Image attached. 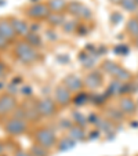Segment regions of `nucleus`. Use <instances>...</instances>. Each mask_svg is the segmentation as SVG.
Segmentation results:
<instances>
[{"label":"nucleus","mask_w":138,"mask_h":156,"mask_svg":"<svg viewBox=\"0 0 138 156\" xmlns=\"http://www.w3.org/2000/svg\"><path fill=\"white\" fill-rule=\"evenodd\" d=\"M14 57L22 65H32L39 59V53L36 51L35 47H32L29 43H27L22 39L19 41H15Z\"/></svg>","instance_id":"obj_1"},{"label":"nucleus","mask_w":138,"mask_h":156,"mask_svg":"<svg viewBox=\"0 0 138 156\" xmlns=\"http://www.w3.org/2000/svg\"><path fill=\"white\" fill-rule=\"evenodd\" d=\"M33 140H35L36 144L44 147L46 149H53L54 147H57V136L55 131L50 127H37V129L33 131Z\"/></svg>","instance_id":"obj_2"},{"label":"nucleus","mask_w":138,"mask_h":156,"mask_svg":"<svg viewBox=\"0 0 138 156\" xmlns=\"http://www.w3.org/2000/svg\"><path fill=\"white\" fill-rule=\"evenodd\" d=\"M4 133L10 137H19L25 133H28L29 130V122L25 120V119H18V118H9L4 122Z\"/></svg>","instance_id":"obj_3"},{"label":"nucleus","mask_w":138,"mask_h":156,"mask_svg":"<svg viewBox=\"0 0 138 156\" xmlns=\"http://www.w3.org/2000/svg\"><path fill=\"white\" fill-rule=\"evenodd\" d=\"M25 14H27L28 18H30L33 21H43L47 20L51 11L47 6V2L46 3L40 2V3H32L30 6H28L25 9Z\"/></svg>","instance_id":"obj_4"},{"label":"nucleus","mask_w":138,"mask_h":156,"mask_svg":"<svg viewBox=\"0 0 138 156\" xmlns=\"http://www.w3.org/2000/svg\"><path fill=\"white\" fill-rule=\"evenodd\" d=\"M18 108V101L15 95H11L9 93H2L0 94V118H7L12 115L15 109Z\"/></svg>","instance_id":"obj_5"},{"label":"nucleus","mask_w":138,"mask_h":156,"mask_svg":"<svg viewBox=\"0 0 138 156\" xmlns=\"http://www.w3.org/2000/svg\"><path fill=\"white\" fill-rule=\"evenodd\" d=\"M58 108L59 106L57 105L55 101L48 97L37 100V111L41 118H53V116H55Z\"/></svg>","instance_id":"obj_6"},{"label":"nucleus","mask_w":138,"mask_h":156,"mask_svg":"<svg viewBox=\"0 0 138 156\" xmlns=\"http://www.w3.org/2000/svg\"><path fill=\"white\" fill-rule=\"evenodd\" d=\"M72 100H73L72 93L69 91L62 83L57 86L55 90H54V101L57 102V105H58L59 108H65V106H68L69 104H72Z\"/></svg>","instance_id":"obj_7"},{"label":"nucleus","mask_w":138,"mask_h":156,"mask_svg":"<svg viewBox=\"0 0 138 156\" xmlns=\"http://www.w3.org/2000/svg\"><path fill=\"white\" fill-rule=\"evenodd\" d=\"M0 35L3 36L4 39L10 41V43H14L15 39L18 37L15 29L12 27V21L11 17H2L0 18Z\"/></svg>","instance_id":"obj_8"},{"label":"nucleus","mask_w":138,"mask_h":156,"mask_svg":"<svg viewBox=\"0 0 138 156\" xmlns=\"http://www.w3.org/2000/svg\"><path fill=\"white\" fill-rule=\"evenodd\" d=\"M62 84L71 93H80V91H83V88H84V80L80 76H77V75L72 73V75L65 76V79L62 80Z\"/></svg>","instance_id":"obj_9"},{"label":"nucleus","mask_w":138,"mask_h":156,"mask_svg":"<svg viewBox=\"0 0 138 156\" xmlns=\"http://www.w3.org/2000/svg\"><path fill=\"white\" fill-rule=\"evenodd\" d=\"M21 106H22V109H24V112H25V119H27L29 123L30 122L39 120V119L41 118L40 113H39V111H37V101H36V102L25 101Z\"/></svg>","instance_id":"obj_10"},{"label":"nucleus","mask_w":138,"mask_h":156,"mask_svg":"<svg viewBox=\"0 0 138 156\" xmlns=\"http://www.w3.org/2000/svg\"><path fill=\"white\" fill-rule=\"evenodd\" d=\"M119 111L123 115H134L137 112V104H135V101L131 97L124 95L119 101Z\"/></svg>","instance_id":"obj_11"},{"label":"nucleus","mask_w":138,"mask_h":156,"mask_svg":"<svg viewBox=\"0 0 138 156\" xmlns=\"http://www.w3.org/2000/svg\"><path fill=\"white\" fill-rule=\"evenodd\" d=\"M83 80H84V87L90 88V90H97L102 84V75L100 71H91Z\"/></svg>","instance_id":"obj_12"},{"label":"nucleus","mask_w":138,"mask_h":156,"mask_svg":"<svg viewBox=\"0 0 138 156\" xmlns=\"http://www.w3.org/2000/svg\"><path fill=\"white\" fill-rule=\"evenodd\" d=\"M11 21H12V27H14L17 36H19V37L24 39L25 36L30 32V27L27 24V21L25 20L18 18V17H11Z\"/></svg>","instance_id":"obj_13"},{"label":"nucleus","mask_w":138,"mask_h":156,"mask_svg":"<svg viewBox=\"0 0 138 156\" xmlns=\"http://www.w3.org/2000/svg\"><path fill=\"white\" fill-rule=\"evenodd\" d=\"M68 137L72 138L75 142H83L87 136H86L84 129H83V127L77 126V124H73L71 129L68 130Z\"/></svg>","instance_id":"obj_14"},{"label":"nucleus","mask_w":138,"mask_h":156,"mask_svg":"<svg viewBox=\"0 0 138 156\" xmlns=\"http://www.w3.org/2000/svg\"><path fill=\"white\" fill-rule=\"evenodd\" d=\"M101 68H102V71H105L106 73H109L112 77H116L118 76V73L120 72V69L123 68V66H120L119 64H116L115 61H111V59H106V61L102 62V65H101Z\"/></svg>","instance_id":"obj_15"},{"label":"nucleus","mask_w":138,"mask_h":156,"mask_svg":"<svg viewBox=\"0 0 138 156\" xmlns=\"http://www.w3.org/2000/svg\"><path fill=\"white\" fill-rule=\"evenodd\" d=\"M47 6L51 12H59L64 14L66 11L68 2L66 0H47Z\"/></svg>","instance_id":"obj_16"},{"label":"nucleus","mask_w":138,"mask_h":156,"mask_svg":"<svg viewBox=\"0 0 138 156\" xmlns=\"http://www.w3.org/2000/svg\"><path fill=\"white\" fill-rule=\"evenodd\" d=\"M83 6L84 4H82L80 2H77V0H72V2H68V6H66V14L69 15H73V17H79L80 11H82Z\"/></svg>","instance_id":"obj_17"},{"label":"nucleus","mask_w":138,"mask_h":156,"mask_svg":"<svg viewBox=\"0 0 138 156\" xmlns=\"http://www.w3.org/2000/svg\"><path fill=\"white\" fill-rule=\"evenodd\" d=\"M24 40L27 41V43H29L32 47H35V48H39L41 46V43H43V40H41V36L39 35L37 32H32L30 30L29 33H28L27 36L24 37Z\"/></svg>","instance_id":"obj_18"},{"label":"nucleus","mask_w":138,"mask_h":156,"mask_svg":"<svg viewBox=\"0 0 138 156\" xmlns=\"http://www.w3.org/2000/svg\"><path fill=\"white\" fill-rule=\"evenodd\" d=\"M126 30L133 39L138 37V18L137 17H133V18H130V20L127 21Z\"/></svg>","instance_id":"obj_19"},{"label":"nucleus","mask_w":138,"mask_h":156,"mask_svg":"<svg viewBox=\"0 0 138 156\" xmlns=\"http://www.w3.org/2000/svg\"><path fill=\"white\" fill-rule=\"evenodd\" d=\"M46 21L48 22V25H50V27L55 28V27H59V25H64L65 15L64 14H59V12H51Z\"/></svg>","instance_id":"obj_20"},{"label":"nucleus","mask_w":138,"mask_h":156,"mask_svg":"<svg viewBox=\"0 0 138 156\" xmlns=\"http://www.w3.org/2000/svg\"><path fill=\"white\" fill-rule=\"evenodd\" d=\"M75 144H76V142L66 136V137H64L62 140H59V141L57 142V149H58L59 152H65V151L72 149V148L75 147Z\"/></svg>","instance_id":"obj_21"},{"label":"nucleus","mask_w":138,"mask_h":156,"mask_svg":"<svg viewBox=\"0 0 138 156\" xmlns=\"http://www.w3.org/2000/svg\"><path fill=\"white\" fill-rule=\"evenodd\" d=\"M72 102H73L75 105H77V106H83V105H86L87 102H90V95H88L87 93H84V91H80L73 97Z\"/></svg>","instance_id":"obj_22"},{"label":"nucleus","mask_w":138,"mask_h":156,"mask_svg":"<svg viewBox=\"0 0 138 156\" xmlns=\"http://www.w3.org/2000/svg\"><path fill=\"white\" fill-rule=\"evenodd\" d=\"M29 152L32 153V156H48V149H46L44 147L36 144V142L30 147Z\"/></svg>","instance_id":"obj_23"},{"label":"nucleus","mask_w":138,"mask_h":156,"mask_svg":"<svg viewBox=\"0 0 138 156\" xmlns=\"http://www.w3.org/2000/svg\"><path fill=\"white\" fill-rule=\"evenodd\" d=\"M87 122H88V119L86 118L84 115H82L80 112H73V123L75 124H77V126H80V127L84 129V126L87 124Z\"/></svg>","instance_id":"obj_24"},{"label":"nucleus","mask_w":138,"mask_h":156,"mask_svg":"<svg viewBox=\"0 0 138 156\" xmlns=\"http://www.w3.org/2000/svg\"><path fill=\"white\" fill-rule=\"evenodd\" d=\"M120 6L123 7V10H126V11H131V12L138 9L137 0H123Z\"/></svg>","instance_id":"obj_25"},{"label":"nucleus","mask_w":138,"mask_h":156,"mask_svg":"<svg viewBox=\"0 0 138 156\" xmlns=\"http://www.w3.org/2000/svg\"><path fill=\"white\" fill-rule=\"evenodd\" d=\"M77 21L76 20H72V21H66V22H64V30L65 32H68V33H72V32H76V29H77Z\"/></svg>","instance_id":"obj_26"},{"label":"nucleus","mask_w":138,"mask_h":156,"mask_svg":"<svg viewBox=\"0 0 138 156\" xmlns=\"http://www.w3.org/2000/svg\"><path fill=\"white\" fill-rule=\"evenodd\" d=\"M79 20H82V21H88V20H91L93 18V12H91V10L88 9V7H86V6H83V9H82V11H80V14H79Z\"/></svg>","instance_id":"obj_27"},{"label":"nucleus","mask_w":138,"mask_h":156,"mask_svg":"<svg viewBox=\"0 0 138 156\" xmlns=\"http://www.w3.org/2000/svg\"><path fill=\"white\" fill-rule=\"evenodd\" d=\"M9 47H10V41L0 35V53H2V51H6Z\"/></svg>","instance_id":"obj_28"},{"label":"nucleus","mask_w":138,"mask_h":156,"mask_svg":"<svg viewBox=\"0 0 138 156\" xmlns=\"http://www.w3.org/2000/svg\"><path fill=\"white\" fill-rule=\"evenodd\" d=\"M6 73H7V65L3 61H0V80L3 79Z\"/></svg>","instance_id":"obj_29"},{"label":"nucleus","mask_w":138,"mask_h":156,"mask_svg":"<svg viewBox=\"0 0 138 156\" xmlns=\"http://www.w3.org/2000/svg\"><path fill=\"white\" fill-rule=\"evenodd\" d=\"M14 156H32V153L29 151H25V149H17L14 152Z\"/></svg>","instance_id":"obj_30"},{"label":"nucleus","mask_w":138,"mask_h":156,"mask_svg":"<svg viewBox=\"0 0 138 156\" xmlns=\"http://www.w3.org/2000/svg\"><path fill=\"white\" fill-rule=\"evenodd\" d=\"M21 93L24 95H27V97H29V95L32 94V88H30L29 86H22V87H21Z\"/></svg>","instance_id":"obj_31"},{"label":"nucleus","mask_w":138,"mask_h":156,"mask_svg":"<svg viewBox=\"0 0 138 156\" xmlns=\"http://www.w3.org/2000/svg\"><path fill=\"white\" fill-rule=\"evenodd\" d=\"M17 90H18V88L15 87L14 83H12V84H9V86H7V93H9V94H11V95H15V94H17Z\"/></svg>","instance_id":"obj_32"},{"label":"nucleus","mask_w":138,"mask_h":156,"mask_svg":"<svg viewBox=\"0 0 138 156\" xmlns=\"http://www.w3.org/2000/svg\"><path fill=\"white\" fill-rule=\"evenodd\" d=\"M4 155V142L0 140V156Z\"/></svg>","instance_id":"obj_33"},{"label":"nucleus","mask_w":138,"mask_h":156,"mask_svg":"<svg viewBox=\"0 0 138 156\" xmlns=\"http://www.w3.org/2000/svg\"><path fill=\"white\" fill-rule=\"evenodd\" d=\"M109 2H111L112 4H122V2H123V0H109Z\"/></svg>","instance_id":"obj_34"},{"label":"nucleus","mask_w":138,"mask_h":156,"mask_svg":"<svg viewBox=\"0 0 138 156\" xmlns=\"http://www.w3.org/2000/svg\"><path fill=\"white\" fill-rule=\"evenodd\" d=\"M134 46L138 48V37H137V39H134Z\"/></svg>","instance_id":"obj_35"},{"label":"nucleus","mask_w":138,"mask_h":156,"mask_svg":"<svg viewBox=\"0 0 138 156\" xmlns=\"http://www.w3.org/2000/svg\"><path fill=\"white\" fill-rule=\"evenodd\" d=\"M3 87H4V83L2 82V80H0V90H2V88H3Z\"/></svg>","instance_id":"obj_36"},{"label":"nucleus","mask_w":138,"mask_h":156,"mask_svg":"<svg viewBox=\"0 0 138 156\" xmlns=\"http://www.w3.org/2000/svg\"><path fill=\"white\" fill-rule=\"evenodd\" d=\"M137 3H138V0H137Z\"/></svg>","instance_id":"obj_37"},{"label":"nucleus","mask_w":138,"mask_h":156,"mask_svg":"<svg viewBox=\"0 0 138 156\" xmlns=\"http://www.w3.org/2000/svg\"><path fill=\"white\" fill-rule=\"evenodd\" d=\"M137 18H138V15H137Z\"/></svg>","instance_id":"obj_38"}]
</instances>
